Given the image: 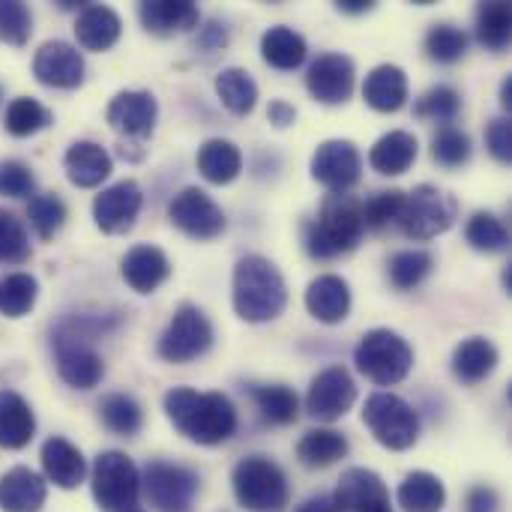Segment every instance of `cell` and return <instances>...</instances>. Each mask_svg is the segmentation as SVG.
Returning a JSON list of instances; mask_svg holds the SVG:
<instances>
[{"instance_id": "obj_29", "label": "cell", "mask_w": 512, "mask_h": 512, "mask_svg": "<svg viewBox=\"0 0 512 512\" xmlns=\"http://www.w3.org/2000/svg\"><path fill=\"white\" fill-rule=\"evenodd\" d=\"M36 435V417L30 405L12 393L0 390V447L3 450H24Z\"/></svg>"}, {"instance_id": "obj_21", "label": "cell", "mask_w": 512, "mask_h": 512, "mask_svg": "<svg viewBox=\"0 0 512 512\" xmlns=\"http://www.w3.org/2000/svg\"><path fill=\"white\" fill-rule=\"evenodd\" d=\"M306 309L321 324H342L351 312V288L342 276L324 273L306 288Z\"/></svg>"}, {"instance_id": "obj_54", "label": "cell", "mask_w": 512, "mask_h": 512, "mask_svg": "<svg viewBox=\"0 0 512 512\" xmlns=\"http://www.w3.org/2000/svg\"><path fill=\"white\" fill-rule=\"evenodd\" d=\"M267 117H270V123H273L276 129H288V126L297 120V108H294V105H288L285 99H276V102H270Z\"/></svg>"}, {"instance_id": "obj_46", "label": "cell", "mask_w": 512, "mask_h": 512, "mask_svg": "<svg viewBox=\"0 0 512 512\" xmlns=\"http://www.w3.org/2000/svg\"><path fill=\"white\" fill-rule=\"evenodd\" d=\"M402 204H405V192L402 189L375 192L369 201H363V228L366 231H384L387 225L399 222Z\"/></svg>"}, {"instance_id": "obj_18", "label": "cell", "mask_w": 512, "mask_h": 512, "mask_svg": "<svg viewBox=\"0 0 512 512\" xmlns=\"http://www.w3.org/2000/svg\"><path fill=\"white\" fill-rule=\"evenodd\" d=\"M333 507L336 512H393L384 480L369 468H351L342 474L333 492Z\"/></svg>"}, {"instance_id": "obj_8", "label": "cell", "mask_w": 512, "mask_h": 512, "mask_svg": "<svg viewBox=\"0 0 512 512\" xmlns=\"http://www.w3.org/2000/svg\"><path fill=\"white\" fill-rule=\"evenodd\" d=\"M363 423L387 450H411L420 438L417 411L396 393H375L363 408Z\"/></svg>"}, {"instance_id": "obj_59", "label": "cell", "mask_w": 512, "mask_h": 512, "mask_svg": "<svg viewBox=\"0 0 512 512\" xmlns=\"http://www.w3.org/2000/svg\"><path fill=\"white\" fill-rule=\"evenodd\" d=\"M0 99H3V90H0Z\"/></svg>"}, {"instance_id": "obj_14", "label": "cell", "mask_w": 512, "mask_h": 512, "mask_svg": "<svg viewBox=\"0 0 512 512\" xmlns=\"http://www.w3.org/2000/svg\"><path fill=\"white\" fill-rule=\"evenodd\" d=\"M156 117H159V102L150 90H120L108 102V111H105L108 126L135 144H141L153 135Z\"/></svg>"}, {"instance_id": "obj_53", "label": "cell", "mask_w": 512, "mask_h": 512, "mask_svg": "<svg viewBox=\"0 0 512 512\" xmlns=\"http://www.w3.org/2000/svg\"><path fill=\"white\" fill-rule=\"evenodd\" d=\"M225 45H228V30H225V24L210 21L207 27H201V33H198V48H204L207 54H213V51H222Z\"/></svg>"}, {"instance_id": "obj_15", "label": "cell", "mask_w": 512, "mask_h": 512, "mask_svg": "<svg viewBox=\"0 0 512 512\" xmlns=\"http://www.w3.org/2000/svg\"><path fill=\"white\" fill-rule=\"evenodd\" d=\"M360 171H363V156L354 141H342V138L324 141L312 156V177L333 195H342L351 186H357Z\"/></svg>"}, {"instance_id": "obj_17", "label": "cell", "mask_w": 512, "mask_h": 512, "mask_svg": "<svg viewBox=\"0 0 512 512\" xmlns=\"http://www.w3.org/2000/svg\"><path fill=\"white\" fill-rule=\"evenodd\" d=\"M144 195L135 180H120L108 189H102L93 201V222L105 234H126L132 231L138 213H141Z\"/></svg>"}, {"instance_id": "obj_45", "label": "cell", "mask_w": 512, "mask_h": 512, "mask_svg": "<svg viewBox=\"0 0 512 512\" xmlns=\"http://www.w3.org/2000/svg\"><path fill=\"white\" fill-rule=\"evenodd\" d=\"M468 51V33L456 24H435L426 33V54L438 63H456Z\"/></svg>"}, {"instance_id": "obj_51", "label": "cell", "mask_w": 512, "mask_h": 512, "mask_svg": "<svg viewBox=\"0 0 512 512\" xmlns=\"http://www.w3.org/2000/svg\"><path fill=\"white\" fill-rule=\"evenodd\" d=\"M486 147H489V153L498 159V162H504V165H510L512 162V123L510 117H495L492 123H489V129H486Z\"/></svg>"}, {"instance_id": "obj_12", "label": "cell", "mask_w": 512, "mask_h": 512, "mask_svg": "<svg viewBox=\"0 0 512 512\" xmlns=\"http://www.w3.org/2000/svg\"><path fill=\"white\" fill-rule=\"evenodd\" d=\"M168 219L186 237H195V240H213L225 231L222 207L198 186H189L180 195H174V201L168 204Z\"/></svg>"}, {"instance_id": "obj_31", "label": "cell", "mask_w": 512, "mask_h": 512, "mask_svg": "<svg viewBox=\"0 0 512 512\" xmlns=\"http://www.w3.org/2000/svg\"><path fill=\"white\" fill-rule=\"evenodd\" d=\"M198 171H201L204 180H210L216 186H225V183H234L240 177L243 156H240L237 144H231L225 138H210L198 150Z\"/></svg>"}, {"instance_id": "obj_44", "label": "cell", "mask_w": 512, "mask_h": 512, "mask_svg": "<svg viewBox=\"0 0 512 512\" xmlns=\"http://www.w3.org/2000/svg\"><path fill=\"white\" fill-rule=\"evenodd\" d=\"M459 108H462V96H459L450 84H435V87H429V90L417 99L414 114H417L420 120L450 123V120H456Z\"/></svg>"}, {"instance_id": "obj_26", "label": "cell", "mask_w": 512, "mask_h": 512, "mask_svg": "<svg viewBox=\"0 0 512 512\" xmlns=\"http://www.w3.org/2000/svg\"><path fill=\"white\" fill-rule=\"evenodd\" d=\"M48 498L45 480L30 468H12L0 477V510L36 512Z\"/></svg>"}, {"instance_id": "obj_55", "label": "cell", "mask_w": 512, "mask_h": 512, "mask_svg": "<svg viewBox=\"0 0 512 512\" xmlns=\"http://www.w3.org/2000/svg\"><path fill=\"white\" fill-rule=\"evenodd\" d=\"M294 512H336V507H333V498L330 495H312V498H306Z\"/></svg>"}, {"instance_id": "obj_16", "label": "cell", "mask_w": 512, "mask_h": 512, "mask_svg": "<svg viewBox=\"0 0 512 512\" xmlns=\"http://www.w3.org/2000/svg\"><path fill=\"white\" fill-rule=\"evenodd\" d=\"M84 72H87V66H84L81 51L63 39H48L33 54V75L45 87L75 90L84 84Z\"/></svg>"}, {"instance_id": "obj_36", "label": "cell", "mask_w": 512, "mask_h": 512, "mask_svg": "<svg viewBox=\"0 0 512 512\" xmlns=\"http://www.w3.org/2000/svg\"><path fill=\"white\" fill-rule=\"evenodd\" d=\"M255 408L264 423L270 426H291L300 414V399L291 387L273 384V387H252Z\"/></svg>"}, {"instance_id": "obj_9", "label": "cell", "mask_w": 512, "mask_h": 512, "mask_svg": "<svg viewBox=\"0 0 512 512\" xmlns=\"http://www.w3.org/2000/svg\"><path fill=\"white\" fill-rule=\"evenodd\" d=\"M201 480L192 468L171 462H147L141 471V492L159 512H192Z\"/></svg>"}, {"instance_id": "obj_10", "label": "cell", "mask_w": 512, "mask_h": 512, "mask_svg": "<svg viewBox=\"0 0 512 512\" xmlns=\"http://www.w3.org/2000/svg\"><path fill=\"white\" fill-rule=\"evenodd\" d=\"M54 360H57L60 378L72 390H93L102 381V375H105L102 357L90 345L87 333L78 324H72V321L63 324L54 333Z\"/></svg>"}, {"instance_id": "obj_47", "label": "cell", "mask_w": 512, "mask_h": 512, "mask_svg": "<svg viewBox=\"0 0 512 512\" xmlns=\"http://www.w3.org/2000/svg\"><path fill=\"white\" fill-rule=\"evenodd\" d=\"M30 258V237L24 222L0 207V264H21Z\"/></svg>"}, {"instance_id": "obj_43", "label": "cell", "mask_w": 512, "mask_h": 512, "mask_svg": "<svg viewBox=\"0 0 512 512\" xmlns=\"http://www.w3.org/2000/svg\"><path fill=\"white\" fill-rule=\"evenodd\" d=\"M465 237H468V243H471L477 252H486V255L501 252V249H507V243H510L507 225H504L495 213H486V210H480V213H474V216L468 219Z\"/></svg>"}, {"instance_id": "obj_49", "label": "cell", "mask_w": 512, "mask_h": 512, "mask_svg": "<svg viewBox=\"0 0 512 512\" xmlns=\"http://www.w3.org/2000/svg\"><path fill=\"white\" fill-rule=\"evenodd\" d=\"M33 33L30 6L21 0H0V42L24 45Z\"/></svg>"}, {"instance_id": "obj_39", "label": "cell", "mask_w": 512, "mask_h": 512, "mask_svg": "<svg viewBox=\"0 0 512 512\" xmlns=\"http://www.w3.org/2000/svg\"><path fill=\"white\" fill-rule=\"evenodd\" d=\"M51 120L54 117H51V111L42 102H36L33 96H18V99L9 102L3 126L15 138H30L36 132H42L45 126H51Z\"/></svg>"}, {"instance_id": "obj_57", "label": "cell", "mask_w": 512, "mask_h": 512, "mask_svg": "<svg viewBox=\"0 0 512 512\" xmlns=\"http://www.w3.org/2000/svg\"><path fill=\"white\" fill-rule=\"evenodd\" d=\"M501 108H504V111H510L512 108V75L510 78H504V84H501Z\"/></svg>"}, {"instance_id": "obj_32", "label": "cell", "mask_w": 512, "mask_h": 512, "mask_svg": "<svg viewBox=\"0 0 512 512\" xmlns=\"http://www.w3.org/2000/svg\"><path fill=\"white\" fill-rule=\"evenodd\" d=\"M348 450H351V444H348V438L342 432H336V429H312L297 444V459L309 471H324V468L336 465L339 459H345Z\"/></svg>"}, {"instance_id": "obj_48", "label": "cell", "mask_w": 512, "mask_h": 512, "mask_svg": "<svg viewBox=\"0 0 512 512\" xmlns=\"http://www.w3.org/2000/svg\"><path fill=\"white\" fill-rule=\"evenodd\" d=\"M432 159L444 168H462L471 159V135L456 126H444L432 138Z\"/></svg>"}, {"instance_id": "obj_58", "label": "cell", "mask_w": 512, "mask_h": 512, "mask_svg": "<svg viewBox=\"0 0 512 512\" xmlns=\"http://www.w3.org/2000/svg\"><path fill=\"white\" fill-rule=\"evenodd\" d=\"M504 285H507V291H512V270H510V267L504 270Z\"/></svg>"}, {"instance_id": "obj_20", "label": "cell", "mask_w": 512, "mask_h": 512, "mask_svg": "<svg viewBox=\"0 0 512 512\" xmlns=\"http://www.w3.org/2000/svg\"><path fill=\"white\" fill-rule=\"evenodd\" d=\"M120 273L135 294H153L171 276V261L159 246H132L120 264Z\"/></svg>"}, {"instance_id": "obj_33", "label": "cell", "mask_w": 512, "mask_h": 512, "mask_svg": "<svg viewBox=\"0 0 512 512\" xmlns=\"http://www.w3.org/2000/svg\"><path fill=\"white\" fill-rule=\"evenodd\" d=\"M396 501L405 512H441L447 504V489L435 474L414 471L402 480Z\"/></svg>"}, {"instance_id": "obj_7", "label": "cell", "mask_w": 512, "mask_h": 512, "mask_svg": "<svg viewBox=\"0 0 512 512\" xmlns=\"http://www.w3.org/2000/svg\"><path fill=\"white\" fill-rule=\"evenodd\" d=\"M453 222H456V198L447 195L444 189L432 183H420L417 189L405 195L402 216H399V228L405 231V237L417 243L435 240L447 234Z\"/></svg>"}, {"instance_id": "obj_37", "label": "cell", "mask_w": 512, "mask_h": 512, "mask_svg": "<svg viewBox=\"0 0 512 512\" xmlns=\"http://www.w3.org/2000/svg\"><path fill=\"white\" fill-rule=\"evenodd\" d=\"M99 420L105 423L108 432L120 438H132L144 426V411L129 393H111L99 402Z\"/></svg>"}, {"instance_id": "obj_24", "label": "cell", "mask_w": 512, "mask_h": 512, "mask_svg": "<svg viewBox=\"0 0 512 512\" xmlns=\"http://www.w3.org/2000/svg\"><path fill=\"white\" fill-rule=\"evenodd\" d=\"M123 21L111 6L102 3H90L78 12L75 18V36L78 45L87 51H108L117 39H120Z\"/></svg>"}, {"instance_id": "obj_28", "label": "cell", "mask_w": 512, "mask_h": 512, "mask_svg": "<svg viewBox=\"0 0 512 512\" xmlns=\"http://www.w3.org/2000/svg\"><path fill=\"white\" fill-rule=\"evenodd\" d=\"M417 150H420V144H417L414 132L393 129L375 141V147L369 150V165L384 177H399L414 165Z\"/></svg>"}, {"instance_id": "obj_11", "label": "cell", "mask_w": 512, "mask_h": 512, "mask_svg": "<svg viewBox=\"0 0 512 512\" xmlns=\"http://www.w3.org/2000/svg\"><path fill=\"white\" fill-rule=\"evenodd\" d=\"M210 345H213V327L207 315L198 306L183 303L168 321L165 333L159 336L156 351L165 363H192L201 354H207Z\"/></svg>"}, {"instance_id": "obj_2", "label": "cell", "mask_w": 512, "mask_h": 512, "mask_svg": "<svg viewBox=\"0 0 512 512\" xmlns=\"http://www.w3.org/2000/svg\"><path fill=\"white\" fill-rule=\"evenodd\" d=\"M231 303L234 312L249 324L276 321L288 306V288L276 264L261 255L240 258L231 279Z\"/></svg>"}, {"instance_id": "obj_41", "label": "cell", "mask_w": 512, "mask_h": 512, "mask_svg": "<svg viewBox=\"0 0 512 512\" xmlns=\"http://www.w3.org/2000/svg\"><path fill=\"white\" fill-rule=\"evenodd\" d=\"M512 33V9L510 3L504 0H495V3H483L477 9V39L492 48V51H501L507 48Z\"/></svg>"}, {"instance_id": "obj_52", "label": "cell", "mask_w": 512, "mask_h": 512, "mask_svg": "<svg viewBox=\"0 0 512 512\" xmlns=\"http://www.w3.org/2000/svg\"><path fill=\"white\" fill-rule=\"evenodd\" d=\"M498 507H501V498H498L495 489H489V486H474V489L468 492V510L465 512H498Z\"/></svg>"}, {"instance_id": "obj_23", "label": "cell", "mask_w": 512, "mask_h": 512, "mask_svg": "<svg viewBox=\"0 0 512 512\" xmlns=\"http://www.w3.org/2000/svg\"><path fill=\"white\" fill-rule=\"evenodd\" d=\"M141 24L156 36H174L198 27L201 12L192 0H144L138 6Z\"/></svg>"}, {"instance_id": "obj_6", "label": "cell", "mask_w": 512, "mask_h": 512, "mask_svg": "<svg viewBox=\"0 0 512 512\" xmlns=\"http://www.w3.org/2000/svg\"><path fill=\"white\" fill-rule=\"evenodd\" d=\"M90 492L102 512L138 510L141 474L126 453L120 450L99 453L93 462V474H90Z\"/></svg>"}, {"instance_id": "obj_13", "label": "cell", "mask_w": 512, "mask_h": 512, "mask_svg": "<svg viewBox=\"0 0 512 512\" xmlns=\"http://www.w3.org/2000/svg\"><path fill=\"white\" fill-rule=\"evenodd\" d=\"M357 402V384L348 375L345 366H330L321 375H315L309 393H306V411L309 417L321 423H336L342 420Z\"/></svg>"}, {"instance_id": "obj_25", "label": "cell", "mask_w": 512, "mask_h": 512, "mask_svg": "<svg viewBox=\"0 0 512 512\" xmlns=\"http://www.w3.org/2000/svg\"><path fill=\"white\" fill-rule=\"evenodd\" d=\"M363 96H366V102H369L375 111H381V114L399 111V108L408 102V75H405V69L396 66V63H381V66H375V69L366 75Z\"/></svg>"}, {"instance_id": "obj_60", "label": "cell", "mask_w": 512, "mask_h": 512, "mask_svg": "<svg viewBox=\"0 0 512 512\" xmlns=\"http://www.w3.org/2000/svg\"><path fill=\"white\" fill-rule=\"evenodd\" d=\"M132 512H144V510H132Z\"/></svg>"}, {"instance_id": "obj_40", "label": "cell", "mask_w": 512, "mask_h": 512, "mask_svg": "<svg viewBox=\"0 0 512 512\" xmlns=\"http://www.w3.org/2000/svg\"><path fill=\"white\" fill-rule=\"evenodd\" d=\"M39 297V282L30 273H6L0 279V315L24 318Z\"/></svg>"}, {"instance_id": "obj_50", "label": "cell", "mask_w": 512, "mask_h": 512, "mask_svg": "<svg viewBox=\"0 0 512 512\" xmlns=\"http://www.w3.org/2000/svg\"><path fill=\"white\" fill-rule=\"evenodd\" d=\"M33 189H36V177L24 162H18V159L0 162V195L27 198V195H33Z\"/></svg>"}, {"instance_id": "obj_22", "label": "cell", "mask_w": 512, "mask_h": 512, "mask_svg": "<svg viewBox=\"0 0 512 512\" xmlns=\"http://www.w3.org/2000/svg\"><path fill=\"white\" fill-rule=\"evenodd\" d=\"M39 459H42V471H45L48 483H54L57 489H75L87 477V462H84L81 450L66 438H57V435L48 438L42 444Z\"/></svg>"}, {"instance_id": "obj_3", "label": "cell", "mask_w": 512, "mask_h": 512, "mask_svg": "<svg viewBox=\"0 0 512 512\" xmlns=\"http://www.w3.org/2000/svg\"><path fill=\"white\" fill-rule=\"evenodd\" d=\"M363 201L354 195H330L324 198L318 219L306 228V252L318 261H330L348 255L363 240Z\"/></svg>"}, {"instance_id": "obj_38", "label": "cell", "mask_w": 512, "mask_h": 512, "mask_svg": "<svg viewBox=\"0 0 512 512\" xmlns=\"http://www.w3.org/2000/svg\"><path fill=\"white\" fill-rule=\"evenodd\" d=\"M432 270H435V258L426 249H405L390 258L387 276L399 291H414L432 276Z\"/></svg>"}, {"instance_id": "obj_35", "label": "cell", "mask_w": 512, "mask_h": 512, "mask_svg": "<svg viewBox=\"0 0 512 512\" xmlns=\"http://www.w3.org/2000/svg\"><path fill=\"white\" fill-rule=\"evenodd\" d=\"M216 93H219L222 105L237 117H246L258 102V84L240 66H228L216 75Z\"/></svg>"}, {"instance_id": "obj_4", "label": "cell", "mask_w": 512, "mask_h": 512, "mask_svg": "<svg viewBox=\"0 0 512 512\" xmlns=\"http://www.w3.org/2000/svg\"><path fill=\"white\" fill-rule=\"evenodd\" d=\"M234 498L249 512H282L288 507V477L267 456H246L231 471Z\"/></svg>"}, {"instance_id": "obj_19", "label": "cell", "mask_w": 512, "mask_h": 512, "mask_svg": "<svg viewBox=\"0 0 512 512\" xmlns=\"http://www.w3.org/2000/svg\"><path fill=\"white\" fill-rule=\"evenodd\" d=\"M306 87L324 105L348 102L354 93V60L336 51L315 57L306 72Z\"/></svg>"}, {"instance_id": "obj_5", "label": "cell", "mask_w": 512, "mask_h": 512, "mask_svg": "<svg viewBox=\"0 0 512 512\" xmlns=\"http://www.w3.org/2000/svg\"><path fill=\"white\" fill-rule=\"evenodd\" d=\"M357 369L378 387H393L408 378L414 369V348L393 330H369L357 351H354Z\"/></svg>"}, {"instance_id": "obj_42", "label": "cell", "mask_w": 512, "mask_h": 512, "mask_svg": "<svg viewBox=\"0 0 512 512\" xmlns=\"http://www.w3.org/2000/svg\"><path fill=\"white\" fill-rule=\"evenodd\" d=\"M27 219H30V228L36 231L39 240H51L63 228V222H66V204L54 192L33 195L27 201Z\"/></svg>"}, {"instance_id": "obj_56", "label": "cell", "mask_w": 512, "mask_h": 512, "mask_svg": "<svg viewBox=\"0 0 512 512\" xmlns=\"http://www.w3.org/2000/svg\"><path fill=\"white\" fill-rule=\"evenodd\" d=\"M336 6H339L342 12H348V15H363V12H369L375 3H372V0H339Z\"/></svg>"}, {"instance_id": "obj_27", "label": "cell", "mask_w": 512, "mask_h": 512, "mask_svg": "<svg viewBox=\"0 0 512 512\" xmlns=\"http://www.w3.org/2000/svg\"><path fill=\"white\" fill-rule=\"evenodd\" d=\"M63 168L69 183L81 189H93L111 174V156L96 141H75L63 156Z\"/></svg>"}, {"instance_id": "obj_1", "label": "cell", "mask_w": 512, "mask_h": 512, "mask_svg": "<svg viewBox=\"0 0 512 512\" xmlns=\"http://www.w3.org/2000/svg\"><path fill=\"white\" fill-rule=\"evenodd\" d=\"M165 417L180 429L189 441L201 447L225 444L237 432V411L222 393H198L189 387H174L162 399Z\"/></svg>"}, {"instance_id": "obj_30", "label": "cell", "mask_w": 512, "mask_h": 512, "mask_svg": "<svg viewBox=\"0 0 512 512\" xmlns=\"http://www.w3.org/2000/svg\"><path fill=\"white\" fill-rule=\"evenodd\" d=\"M498 360H501L498 348L489 339L471 336V339H465L453 351V372L465 384H480V381H486L498 369Z\"/></svg>"}, {"instance_id": "obj_34", "label": "cell", "mask_w": 512, "mask_h": 512, "mask_svg": "<svg viewBox=\"0 0 512 512\" xmlns=\"http://www.w3.org/2000/svg\"><path fill=\"white\" fill-rule=\"evenodd\" d=\"M261 57L273 69L291 72L306 60V39L297 30H291L285 24H276L261 36Z\"/></svg>"}]
</instances>
